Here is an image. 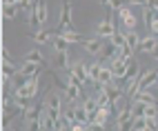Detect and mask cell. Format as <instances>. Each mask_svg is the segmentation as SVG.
<instances>
[{
	"instance_id": "1",
	"label": "cell",
	"mask_w": 158,
	"mask_h": 131,
	"mask_svg": "<svg viewBox=\"0 0 158 131\" xmlns=\"http://www.w3.org/2000/svg\"><path fill=\"white\" fill-rule=\"evenodd\" d=\"M49 18V9H47V0H36V7H34V14L29 16V25L34 27L36 31L43 29V25L47 23Z\"/></svg>"
},
{
	"instance_id": "2",
	"label": "cell",
	"mask_w": 158,
	"mask_h": 131,
	"mask_svg": "<svg viewBox=\"0 0 158 131\" xmlns=\"http://www.w3.org/2000/svg\"><path fill=\"white\" fill-rule=\"evenodd\" d=\"M65 96H67V100L73 104V102H78L80 98H82V84L78 82V78L69 71L67 76V87H65Z\"/></svg>"
},
{
	"instance_id": "3",
	"label": "cell",
	"mask_w": 158,
	"mask_h": 131,
	"mask_svg": "<svg viewBox=\"0 0 158 131\" xmlns=\"http://www.w3.org/2000/svg\"><path fill=\"white\" fill-rule=\"evenodd\" d=\"M40 89V78H29L25 87H20L18 91H14V98H25V100H31Z\"/></svg>"
},
{
	"instance_id": "4",
	"label": "cell",
	"mask_w": 158,
	"mask_h": 131,
	"mask_svg": "<svg viewBox=\"0 0 158 131\" xmlns=\"http://www.w3.org/2000/svg\"><path fill=\"white\" fill-rule=\"evenodd\" d=\"M69 71L78 78V82H80L82 87L91 82V78H89V64H85L82 60H76V62H73V67H71Z\"/></svg>"
},
{
	"instance_id": "5",
	"label": "cell",
	"mask_w": 158,
	"mask_h": 131,
	"mask_svg": "<svg viewBox=\"0 0 158 131\" xmlns=\"http://www.w3.org/2000/svg\"><path fill=\"white\" fill-rule=\"evenodd\" d=\"M62 96H65V93H60L56 89H49L47 96H45L43 107L45 109H54V111H62Z\"/></svg>"
},
{
	"instance_id": "6",
	"label": "cell",
	"mask_w": 158,
	"mask_h": 131,
	"mask_svg": "<svg viewBox=\"0 0 158 131\" xmlns=\"http://www.w3.org/2000/svg\"><path fill=\"white\" fill-rule=\"evenodd\" d=\"M116 34V27H114V23H111V14H107L102 18V23L98 25V29H96V36L98 38H102V40H111V36Z\"/></svg>"
},
{
	"instance_id": "7",
	"label": "cell",
	"mask_w": 158,
	"mask_h": 131,
	"mask_svg": "<svg viewBox=\"0 0 158 131\" xmlns=\"http://www.w3.org/2000/svg\"><path fill=\"white\" fill-rule=\"evenodd\" d=\"M80 45L85 47L87 53H91V56H96V58H98V56H100V51H102V47H105V40L96 36V38H85V40L80 42Z\"/></svg>"
},
{
	"instance_id": "8",
	"label": "cell",
	"mask_w": 158,
	"mask_h": 131,
	"mask_svg": "<svg viewBox=\"0 0 158 131\" xmlns=\"http://www.w3.org/2000/svg\"><path fill=\"white\" fill-rule=\"evenodd\" d=\"M129 62L131 60H125V58H116V60H111V73H114V78L116 80H123L125 78V73H127V69H129Z\"/></svg>"
},
{
	"instance_id": "9",
	"label": "cell",
	"mask_w": 158,
	"mask_h": 131,
	"mask_svg": "<svg viewBox=\"0 0 158 131\" xmlns=\"http://www.w3.org/2000/svg\"><path fill=\"white\" fill-rule=\"evenodd\" d=\"M60 29H71L73 18H71V2L69 0H62V9H60V20H58Z\"/></svg>"
},
{
	"instance_id": "10",
	"label": "cell",
	"mask_w": 158,
	"mask_h": 131,
	"mask_svg": "<svg viewBox=\"0 0 158 131\" xmlns=\"http://www.w3.org/2000/svg\"><path fill=\"white\" fill-rule=\"evenodd\" d=\"M118 16H120V20H123V27H125V31H136V16L131 14V7H123L120 11H118Z\"/></svg>"
},
{
	"instance_id": "11",
	"label": "cell",
	"mask_w": 158,
	"mask_h": 131,
	"mask_svg": "<svg viewBox=\"0 0 158 131\" xmlns=\"http://www.w3.org/2000/svg\"><path fill=\"white\" fill-rule=\"evenodd\" d=\"M58 34H60V31H56V29H40V31H34L31 40L38 42V45H47V42H51Z\"/></svg>"
},
{
	"instance_id": "12",
	"label": "cell",
	"mask_w": 158,
	"mask_h": 131,
	"mask_svg": "<svg viewBox=\"0 0 158 131\" xmlns=\"http://www.w3.org/2000/svg\"><path fill=\"white\" fill-rule=\"evenodd\" d=\"M158 84V69H149L140 73V91H147L149 87Z\"/></svg>"
},
{
	"instance_id": "13",
	"label": "cell",
	"mask_w": 158,
	"mask_h": 131,
	"mask_svg": "<svg viewBox=\"0 0 158 131\" xmlns=\"http://www.w3.org/2000/svg\"><path fill=\"white\" fill-rule=\"evenodd\" d=\"M40 116H43V104H29V109L23 113V122H25V125L38 122Z\"/></svg>"
},
{
	"instance_id": "14",
	"label": "cell",
	"mask_w": 158,
	"mask_h": 131,
	"mask_svg": "<svg viewBox=\"0 0 158 131\" xmlns=\"http://www.w3.org/2000/svg\"><path fill=\"white\" fill-rule=\"evenodd\" d=\"M118 56H120V49L109 40V42H105V47H102V51H100L98 60H116Z\"/></svg>"
},
{
	"instance_id": "15",
	"label": "cell",
	"mask_w": 158,
	"mask_h": 131,
	"mask_svg": "<svg viewBox=\"0 0 158 131\" xmlns=\"http://www.w3.org/2000/svg\"><path fill=\"white\" fill-rule=\"evenodd\" d=\"M20 73L27 76V78H40V73H43V64H36V62H23V67H20Z\"/></svg>"
},
{
	"instance_id": "16",
	"label": "cell",
	"mask_w": 158,
	"mask_h": 131,
	"mask_svg": "<svg viewBox=\"0 0 158 131\" xmlns=\"http://www.w3.org/2000/svg\"><path fill=\"white\" fill-rule=\"evenodd\" d=\"M20 73V69L14 64V60H2V80H14Z\"/></svg>"
},
{
	"instance_id": "17",
	"label": "cell",
	"mask_w": 158,
	"mask_h": 131,
	"mask_svg": "<svg viewBox=\"0 0 158 131\" xmlns=\"http://www.w3.org/2000/svg\"><path fill=\"white\" fill-rule=\"evenodd\" d=\"M23 62H36V64H47V58L43 56V51L40 49H31V51H27L25 53V58H23Z\"/></svg>"
},
{
	"instance_id": "18",
	"label": "cell",
	"mask_w": 158,
	"mask_h": 131,
	"mask_svg": "<svg viewBox=\"0 0 158 131\" xmlns=\"http://www.w3.org/2000/svg\"><path fill=\"white\" fill-rule=\"evenodd\" d=\"M82 107H85V111L89 113V120L94 122V118H96V111H98V102H96V96H89V98H85V102H82ZM89 122V125H91Z\"/></svg>"
},
{
	"instance_id": "19",
	"label": "cell",
	"mask_w": 158,
	"mask_h": 131,
	"mask_svg": "<svg viewBox=\"0 0 158 131\" xmlns=\"http://www.w3.org/2000/svg\"><path fill=\"white\" fill-rule=\"evenodd\" d=\"M156 45H158V36L143 38V40H140V45H138V51H143V53H154Z\"/></svg>"
},
{
	"instance_id": "20",
	"label": "cell",
	"mask_w": 158,
	"mask_h": 131,
	"mask_svg": "<svg viewBox=\"0 0 158 131\" xmlns=\"http://www.w3.org/2000/svg\"><path fill=\"white\" fill-rule=\"evenodd\" d=\"M60 31V38H65L67 42H69V45H71V42H82V40H85V36H80L78 34V31H73V29H58Z\"/></svg>"
},
{
	"instance_id": "21",
	"label": "cell",
	"mask_w": 158,
	"mask_h": 131,
	"mask_svg": "<svg viewBox=\"0 0 158 131\" xmlns=\"http://www.w3.org/2000/svg\"><path fill=\"white\" fill-rule=\"evenodd\" d=\"M143 71H140V67H138V62H136L134 58H131V62H129V69H127V73H125V84H127V82H131V80H136V78H138V76H140Z\"/></svg>"
},
{
	"instance_id": "22",
	"label": "cell",
	"mask_w": 158,
	"mask_h": 131,
	"mask_svg": "<svg viewBox=\"0 0 158 131\" xmlns=\"http://www.w3.org/2000/svg\"><path fill=\"white\" fill-rule=\"evenodd\" d=\"M114 80H116V78H114V73H111V67H102V71H100V76H98L96 84L105 87V84H111Z\"/></svg>"
},
{
	"instance_id": "23",
	"label": "cell",
	"mask_w": 158,
	"mask_h": 131,
	"mask_svg": "<svg viewBox=\"0 0 158 131\" xmlns=\"http://www.w3.org/2000/svg\"><path fill=\"white\" fill-rule=\"evenodd\" d=\"M56 64H58V69H71L73 64H71V60H69V51L56 53Z\"/></svg>"
},
{
	"instance_id": "24",
	"label": "cell",
	"mask_w": 158,
	"mask_h": 131,
	"mask_svg": "<svg viewBox=\"0 0 158 131\" xmlns=\"http://www.w3.org/2000/svg\"><path fill=\"white\" fill-rule=\"evenodd\" d=\"M100 71H102V60H98V58H96V60L89 64V78H91V82H96V80H98Z\"/></svg>"
},
{
	"instance_id": "25",
	"label": "cell",
	"mask_w": 158,
	"mask_h": 131,
	"mask_svg": "<svg viewBox=\"0 0 158 131\" xmlns=\"http://www.w3.org/2000/svg\"><path fill=\"white\" fill-rule=\"evenodd\" d=\"M20 11V7L18 5H2V18L5 20H14Z\"/></svg>"
},
{
	"instance_id": "26",
	"label": "cell",
	"mask_w": 158,
	"mask_h": 131,
	"mask_svg": "<svg viewBox=\"0 0 158 131\" xmlns=\"http://www.w3.org/2000/svg\"><path fill=\"white\" fill-rule=\"evenodd\" d=\"M111 42H114L118 49H123L125 45H127V31H116V34L111 36Z\"/></svg>"
},
{
	"instance_id": "27",
	"label": "cell",
	"mask_w": 158,
	"mask_h": 131,
	"mask_svg": "<svg viewBox=\"0 0 158 131\" xmlns=\"http://www.w3.org/2000/svg\"><path fill=\"white\" fill-rule=\"evenodd\" d=\"M51 47H54V51H56V53H60V51H67V49H69V42H67L65 38L56 36L54 40H51Z\"/></svg>"
},
{
	"instance_id": "28",
	"label": "cell",
	"mask_w": 158,
	"mask_h": 131,
	"mask_svg": "<svg viewBox=\"0 0 158 131\" xmlns=\"http://www.w3.org/2000/svg\"><path fill=\"white\" fill-rule=\"evenodd\" d=\"M62 120H65L67 125H73V122H76V104H69L65 111H62Z\"/></svg>"
},
{
	"instance_id": "29",
	"label": "cell",
	"mask_w": 158,
	"mask_h": 131,
	"mask_svg": "<svg viewBox=\"0 0 158 131\" xmlns=\"http://www.w3.org/2000/svg\"><path fill=\"white\" fill-rule=\"evenodd\" d=\"M109 113H111V107H100L98 111H96V118H94V122L105 125V122H107V118H109Z\"/></svg>"
},
{
	"instance_id": "30",
	"label": "cell",
	"mask_w": 158,
	"mask_h": 131,
	"mask_svg": "<svg viewBox=\"0 0 158 131\" xmlns=\"http://www.w3.org/2000/svg\"><path fill=\"white\" fill-rule=\"evenodd\" d=\"M131 113L136 116V118H143L145 116V109H147V104L145 102H140V100H131Z\"/></svg>"
},
{
	"instance_id": "31",
	"label": "cell",
	"mask_w": 158,
	"mask_h": 131,
	"mask_svg": "<svg viewBox=\"0 0 158 131\" xmlns=\"http://www.w3.org/2000/svg\"><path fill=\"white\" fill-rule=\"evenodd\" d=\"M76 122H80V125H87L89 127V113L85 111V107H76Z\"/></svg>"
},
{
	"instance_id": "32",
	"label": "cell",
	"mask_w": 158,
	"mask_h": 131,
	"mask_svg": "<svg viewBox=\"0 0 158 131\" xmlns=\"http://www.w3.org/2000/svg\"><path fill=\"white\" fill-rule=\"evenodd\" d=\"M134 100H140V102H145V104H158V100H156L149 91H138V96H136Z\"/></svg>"
},
{
	"instance_id": "33",
	"label": "cell",
	"mask_w": 158,
	"mask_h": 131,
	"mask_svg": "<svg viewBox=\"0 0 158 131\" xmlns=\"http://www.w3.org/2000/svg\"><path fill=\"white\" fill-rule=\"evenodd\" d=\"M140 40H143V38H140L138 34H136V31H127V45H129V47H131L134 51L138 49V45H140Z\"/></svg>"
},
{
	"instance_id": "34",
	"label": "cell",
	"mask_w": 158,
	"mask_h": 131,
	"mask_svg": "<svg viewBox=\"0 0 158 131\" xmlns=\"http://www.w3.org/2000/svg\"><path fill=\"white\" fill-rule=\"evenodd\" d=\"M27 80H29V78H27V76H23V73H18V76H16V78L11 80V87H14V91H18V89H20V87H25V84H27Z\"/></svg>"
},
{
	"instance_id": "35",
	"label": "cell",
	"mask_w": 158,
	"mask_h": 131,
	"mask_svg": "<svg viewBox=\"0 0 158 131\" xmlns=\"http://www.w3.org/2000/svg\"><path fill=\"white\" fill-rule=\"evenodd\" d=\"M145 118L158 120V104H147V109H145Z\"/></svg>"
},
{
	"instance_id": "36",
	"label": "cell",
	"mask_w": 158,
	"mask_h": 131,
	"mask_svg": "<svg viewBox=\"0 0 158 131\" xmlns=\"http://www.w3.org/2000/svg\"><path fill=\"white\" fill-rule=\"evenodd\" d=\"M145 125H147L145 116H143V118H136V120H134V131H145Z\"/></svg>"
},
{
	"instance_id": "37",
	"label": "cell",
	"mask_w": 158,
	"mask_h": 131,
	"mask_svg": "<svg viewBox=\"0 0 158 131\" xmlns=\"http://www.w3.org/2000/svg\"><path fill=\"white\" fill-rule=\"evenodd\" d=\"M109 7H111V9H118V11H120L123 7H127V0H111Z\"/></svg>"
},
{
	"instance_id": "38",
	"label": "cell",
	"mask_w": 158,
	"mask_h": 131,
	"mask_svg": "<svg viewBox=\"0 0 158 131\" xmlns=\"http://www.w3.org/2000/svg\"><path fill=\"white\" fill-rule=\"evenodd\" d=\"M147 0H127V7H145Z\"/></svg>"
},
{
	"instance_id": "39",
	"label": "cell",
	"mask_w": 158,
	"mask_h": 131,
	"mask_svg": "<svg viewBox=\"0 0 158 131\" xmlns=\"http://www.w3.org/2000/svg\"><path fill=\"white\" fill-rule=\"evenodd\" d=\"M87 131H105V125H100V122H91V125L87 127Z\"/></svg>"
},
{
	"instance_id": "40",
	"label": "cell",
	"mask_w": 158,
	"mask_h": 131,
	"mask_svg": "<svg viewBox=\"0 0 158 131\" xmlns=\"http://www.w3.org/2000/svg\"><path fill=\"white\" fill-rule=\"evenodd\" d=\"M58 131H73V129H71V125H67L65 120H62V125L58 127Z\"/></svg>"
},
{
	"instance_id": "41",
	"label": "cell",
	"mask_w": 158,
	"mask_h": 131,
	"mask_svg": "<svg viewBox=\"0 0 158 131\" xmlns=\"http://www.w3.org/2000/svg\"><path fill=\"white\" fill-rule=\"evenodd\" d=\"M145 7H149V9H158V0H147V5Z\"/></svg>"
},
{
	"instance_id": "42",
	"label": "cell",
	"mask_w": 158,
	"mask_h": 131,
	"mask_svg": "<svg viewBox=\"0 0 158 131\" xmlns=\"http://www.w3.org/2000/svg\"><path fill=\"white\" fill-rule=\"evenodd\" d=\"M2 60H11V53H9L7 47H2Z\"/></svg>"
},
{
	"instance_id": "43",
	"label": "cell",
	"mask_w": 158,
	"mask_h": 131,
	"mask_svg": "<svg viewBox=\"0 0 158 131\" xmlns=\"http://www.w3.org/2000/svg\"><path fill=\"white\" fill-rule=\"evenodd\" d=\"M23 0H2V5H20Z\"/></svg>"
},
{
	"instance_id": "44",
	"label": "cell",
	"mask_w": 158,
	"mask_h": 131,
	"mask_svg": "<svg viewBox=\"0 0 158 131\" xmlns=\"http://www.w3.org/2000/svg\"><path fill=\"white\" fill-rule=\"evenodd\" d=\"M98 2H100V5H105V7H109V2H111V0H98Z\"/></svg>"
},
{
	"instance_id": "45",
	"label": "cell",
	"mask_w": 158,
	"mask_h": 131,
	"mask_svg": "<svg viewBox=\"0 0 158 131\" xmlns=\"http://www.w3.org/2000/svg\"><path fill=\"white\" fill-rule=\"evenodd\" d=\"M152 56H154V58L158 60V45H156V49H154V53H152Z\"/></svg>"
},
{
	"instance_id": "46",
	"label": "cell",
	"mask_w": 158,
	"mask_h": 131,
	"mask_svg": "<svg viewBox=\"0 0 158 131\" xmlns=\"http://www.w3.org/2000/svg\"><path fill=\"white\" fill-rule=\"evenodd\" d=\"M7 131H18V129H16V127H11V129H7Z\"/></svg>"
}]
</instances>
